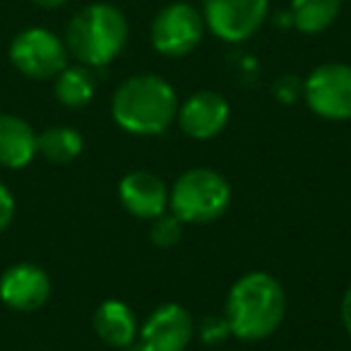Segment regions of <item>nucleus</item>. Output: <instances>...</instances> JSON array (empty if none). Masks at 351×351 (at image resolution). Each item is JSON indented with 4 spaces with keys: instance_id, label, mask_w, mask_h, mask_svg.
Returning a JSON list of instances; mask_svg holds the SVG:
<instances>
[{
    "instance_id": "1",
    "label": "nucleus",
    "mask_w": 351,
    "mask_h": 351,
    "mask_svg": "<svg viewBox=\"0 0 351 351\" xmlns=\"http://www.w3.org/2000/svg\"><path fill=\"white\" fill-rule=\"evenodd\" d=\"M284 313L287 296L282 284L267 272H248L231 287L224 320L234 337L243 341H260L277 332Z\"/></svg>"
},
{
    "instance_id": "2",
    "label": "nucleus",
    "mask_w": 351,
    "mask_h": 351,
    "mask_svg": "<svg viewBox=\"0 0 351 351\" xmlns=\"http://www.w3.org/2000/svg\"><path fill=\"white\" fill-rule=\"evenodd\" d=\"M178 94L159 75H132L116 89L111 113L118 128L132 135H159L178 116Z\"/></svg>"
},
{
    "instance_id": "3",
    "label": "nucleus",
    "mask_w": 351,
    "mask_h": 351,
    "mask_svg": "<svg viewBox=\"0 0 351 351\" xmlns=\"http://www.w3.org/2000/svg\"><path fill=\"white\" fill-rule=\"evenodd\" d=\"M128 20L116 5L92 3L70 20L65 29L68 53L87 68H104L121 56L128 44Z\"/></svg>"
},
{
    "instance_id": "4",
    "label": "nucleus",
    "mask_w": 351,
    "mask_h": 351,
    "mask_svg": "<svg viewBox=\"0 0 351 351\" xmlns=\"http://www.w3.org/2000/svg\"><path fill=\"white\" fill-rule=\"evenodd\" d=\"M231 186L215 169H191L169 191L171 215L183 224H212L226 212Z\"/></svg>"
},
{
    "instance_id": "5",
    "label": "nucleus",
    "mask_w": 351,
    "mask_h": 351,
    "mask_svg": "<svg viewBox=\"0 0 351 351\" xmlns=\"http://www.w3.org/2000/svg\"><path fill=\"white\" fill-rule=\"evenodd\" d=\"M205 17L191 3H171L156 12L149 39L156 53L166 58H183L200 46L205 36Z\"/></svg>"
},
{
    "instance_id": "6",
    "label": "nucleus",
    "mask_w": 351,
    "mask_h": 351,
    "mask_svg": "<svg viewBox=\"0 0 351 351\" xmlns=\"http://www.w3.org/2000/svg\"><path fill=\"white\" fill-rule=\"evenodd\" d=\"M10 63L29 80H51L68 65V46L44 27H29L12 39Z\"/></svg>"
},
{
    "instance_id": "7",
    "label": "nucleus",
    "mask_w": 351,
    "mask_h": 351,
    "mask_svg": "<svg viewBox=\"0 0 351 351\" xmlns=\"http://www.w3.org/2000/svg\"><path fill=\"white\" fill-rule=\"evenodd\" d=\"M303 99L315 116L327 121H351V65H317L303 82Z\"/></svg>"
},
{
    "instance_id": "8",
    "label": "nucleus",
    "mask_w": 351,
    "mask_h": 351,
    "mask_svg": "<svg viewBox=\"0 0 351 351\" xmlns=\"http://www.w3.org/2000/svg\"><path fill=\"white\" fill-rule=\"evenodd\" d=\"M269 12V0H202L205 27L229 44L258 34Z\"/></svg>"
},
{
    "instance_id": "9",
    "label": "nucleus",
    "mask_w": 351,
    "mask_h": 351,
    "mask_svg": "<svg viewBox=\"0 0 351 351\" xmlns=\"http://www.w3.org/2000/svg\"><path fill=\"white\" fill-rule=\"evenodd\" d=\"M195 335L193 315L178 303L159 306L125 351H186Z\"/></svg>"
},
{
    "instance_id": "10",
    "label": "nucleus",
    "mask_w": 351,
    "mask_h": 351,
    "mask_svg": "<svg viewBox=\"0 0 351 351\" xmlns=\"http://www.w3.org/2000/svg\"><path fill=\"white\" fill-rule=\"evenodd\" d=\"M51 296V279L46 269L32 263H17L0 277V301L10 311L32 313Z\"/></svg>"
},
{
    "instance_id": "11",
    "label": "nucleus",
    "mask_w": 351,
    "mask_h": 351,
    "mask_svg": "<svg viewBox=\"0 0 351 351\" xmlns=\"http://www.w3.org/2000/svg\"><path fill=\"white\" fill-rule=\"evenodd\" d=\"M231 116L229 101L221 94L202 89L178 106V125L193 140H212L226 128Z\"/></svg>"
},
{
    "instance_id": "12",
    "label": "nucleus",
    "mask_w": 351,
    "mask_h": 351,
    "mask_svg": "<svg viewBox=\"0 0 351 351\" xmlns=\"http://www.w3.org/2000/svg\"><path fill=\"white\" fill-rule=\"evenodd\" d=\"M123 207L137 219H156L169 207V188L152 171H130L118 186Z\"/></svg>"
},
{
    "instance_id": "13",
    "label": "nucleus",
    "mask_w": 351,
    "mask_h": 351,
    "mask_svg": "<svg viewBox=\"0 0 351 351\" xmlns=\"http://www.w3.org/2000/svg\"><path fill=\"white\" fill-rule=\"evenodd\" d=\"M36 152V132L25 118L0 113V166L3 169H25Z\"/></svg>"
},
{
    "instance_id": "14",
    "label": "nucleus",
    "mask_w": 351,
    "mask_h": 351,
    "mask_svg": "<svg viewBox=\"0 0 351 351\" xmlns=\"http://www.w3.org/2000/svg\"><path fill=\"white\" fill-rule=\"evenodd\" d=\"M94 332L104 344L113 346V349H125L137 339L140 325H137L135 313L128 303L111 298L94 311Z\"/></svg>"
},
{
    "instance_id": "15",
    "label": "nucleus",
    "mask_w": 351,
    "mask_h": 351,
    "mask_svg": "<svg viewBox=\"0 0 351 351\" xmlns=\"http://www.w3.org/2000/svg\"><path fill=\"white\" fill-rule=\"evenodd\" d=\"M341 0H291L289 17L301 34H322L339 17Z\"/></svg>"
},
{
    "instance_id": "16",
    "label": "nucleus",
    "mask_w": 351,
    "mask_h": 351,
    "mask_svg": "<svg viewBox=\"0 0 351 351\" xmlns=\"http://www.w3.org/2000/svg\"><path fill=\"white\" fill-rule=\"evenodd\" d=\"M56 99L68 108H82L94 99L97 92V82L94 75L87 65H65L58 75H56L53 84Z\"/></svg>"
},
{
    "instance_id": "17",
    "label": "nucleus",
    "mask_w": 351,
    "mask_h": 351,
    "mask_svg": "<svg viewBox=\"0 0 351 351\" xmlns=\"http://www.w3.org/2000/svg\"><path fill=\"white\" fill-rule=\"evenodd\" d=\"M82 135L75 128H49L41 135H36V152L51 164H70L82 154Z\"/></svg>"
},
{
    "instance_id": "18",
    "label": "nucleus",
    "mask_w": 351,
    "mask_h": 351,
    "mask_svg": "<svg viewBox=\"0 0 351 351\" xmlns=\"http://www.w3.org/2000/svg\"><path fill=\"white\" fill-rule=\"evenodd\" d=\"M149 239L156 248H173L183 239V221L173 215H159L152 219Z\"/></svg>"
},
{
    "instance_id": "19",
    "label": "nucleus",
    "mask_w": 351,
    "mask_h": 351,
    "mask_svg": "<svg viewBox=\"0 0 351 351\" xmlns=\"http://www.w3.org/2000/svg\"><path fill=\"white\" fill-rule=\"evenodd\" d=\"M272 92L282 104H293L298 99V94H303V82L296 75H282V77L274 82Z\"/></svg>"
},
{
    "instance_id": "20",
    "label": "nucleus",
    "mask_w": 351,
    "mask_h": 351,
    "mask_svg": "<svg viewBox=\"0 0 351 351\" xmlns=\"http://www.w3.org/2000/svg\"><path fill=\"white\" fill-rule=\"evenodd\" d=\"M200 335L207 344H215V341H221L231 335L229 325H226L224 317H217V315H207L205 320L200 322Z\"/></svg>"
},
{
    "instance_id": "21",
    "label": "nucleus",
    "mask_w": 351,
    "mask_h": 351,
    "mask_svg": "<svg viewBox=\"0 0 351 351\" xmlns=\"http://www.w3.org/2000/svg\"><path fill=\"white\" fill-rule=\"evenodd\" d=\"M12 217H15V197L5 183H0V234L10 226Z\"/></svg>"
},
{
    "instance_id": "22",
    "label": "nucleus",
    "mask_w": 351,
    "mask_h": 351,
    "mask_svg": "<svg viewBox=\"0 0 351 351\" xmlns=\"http://www.w3.org/2000/svg\"><path fill=\"white\" fill-rule=\"evenodd\" d=\"M341 322H344V330L351 335V287L346 289L344 298H341Z\"/></svg>"
},
{
    "instance_id": "23",
    "label": "nucleus",
    "mask_w": 351,
    "mask_h": 351,
    "mask_svg": "<svg viewBox=\"0 0 351 351\" xmlns=\"http://www.w3.org/2000/svg\"><path fill=\"white\" fill-rule=\"evenodd\" d=\"M34 5H39V8H44V10H56V8H60V5H65L68 0H32Z\"/></svg>"
}]
</instances>
